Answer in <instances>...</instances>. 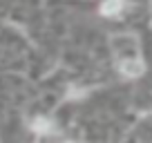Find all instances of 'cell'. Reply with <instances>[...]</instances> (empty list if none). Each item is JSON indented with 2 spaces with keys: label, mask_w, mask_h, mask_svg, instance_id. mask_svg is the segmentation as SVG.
<instances>
[{
  "label": "cell",
  "mask_w": 152,
  "mask_h": 143,
  "mask_svg": "<svg viewBox=\"0 0 152 143\" xmlns=\"http://www.w3.org/2000/svg\"><path fill=\"white\" fill-rule=\"evenodd\" d=\"M110 45H112L114 54H116L119 69L125 76H139L143 72V61L139 56V43L132 34H116L110 40Z\"/></svg>",
  "instance_id": "cell-1"
},
{
  "label": "cell",
  "mask_w": 152,
  "mask_h": 143,
  "mask_svg": "<svg viewBox=\"0 0 152 143\" xmlns=\"http://www.w3.org/2000/svg\"><path fill=\"white\" fill-rule=\"evenodd\" d=\"M34 130H36V132H47L49 123H47V121H43V119H36V121H34Z\"/></svg>",
  "instance_id": "cell-3"
},
{
  "label": "cell",
  "mask_w": 152,
  "mask_h": 143,
  "mask_svg": "<svg viewBox=\"0 0 152 143\" xmlns=\"http://www.w3.org/2000/svg\"><path fill=\"white\" fill-rule=\"evenodd\" d=\"M101 11H103L105 16H116L123 11V0H105L103 7H101Z\"/></svg>",
  "instance_id": "cell-2"
}]
</instances>
